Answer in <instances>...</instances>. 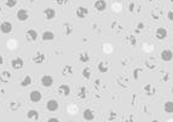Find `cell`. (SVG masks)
Returning a JSON list of instances; mask_svg holds the SVG:
<instances>
[{"label":"cell","instance_id":"1","mask_svg":"<svg viewBox=\"0 0 173 122\" xmlns=\"http://www.w3.org/2000/svg\"><path fill=\"white\" fill-rule=\"evenodd\" d=\"M0 30H1V33H4V34H9V33L12 32V24H11L10 22H7V21L1 22V24H0Z\"/></svg>","mask_w":173,"mask_h":122},{"label":"cell","instance_id":"15","mask_svg":"<svg viewBox=\"0 0 173 122\" xmlns=\"http://www.w3.org/2000/svg\"><path fill=\"white\" fill-rule=\"evenodd\" d=\"M84 119H85L86 121H92V120L95 119V114H93V111L90 110V109H86V110L84 111Z\"/></svg>","mask_w":173,"mask_h":122},{"label":"cell","instance_id":"17","mask_svg":"<svg viewBox=\"0 0 173 122\" xmlns=\"http://www.w3.org/2000/svg\"><path fill=\"white\" fill-rule=\"evenodd\" d=\"M33 61H34V63H36V64H40V63H43L44 61H45V56H44L43 53H40V52H38V53L34 56Z\"/></svg>","mask_w":173,"mask_h":122},{"label":"cell","instance_id":"16","mask_svg":"<svg viewBox=\"0 0 173 122\" xmlns=\"http://www.w3.org/2000/svg\"><path fill=\"white\" fill-rule=\"evenodd\" d=\"M27 117L30 120H39V112L36 110H29L27 112Z\"/></svg>","mask_w":173,"mask_h":122},{"label":"cell","instance_id":"19","mask_svg":"<svg viewBox=\"0 0 173 122\" xmlns=\"http://www.w3.org/2000/svg\"><path fill=\"white\" fill-rule=\"evenodd\" d=\"M30 83H32V78H30L29 75H27V76L21 81V86H22V87H27Z\"/></svg>","mask_w":173,"mask_h":122},{"label":"cell","instance_id":"8","mask_svg":"<svg viewBox=\"0 0 173 122\" xmlns=\"http://www.w3.org/2000/svg\"><path fill=\"white\" fill-rule=\"evenodd\" d=\"M29 17V14L27 10H24V9H21V10H18L17 11V19L18 21H21V22H23V21H27Z\"/></svg>","mask_w":173,"mask_h":122},{"label":"cell","instance_id":"2","mask_svg":"<svg viewBox=\"0 0 173 122\" xmlns=\"http://www.w3.org/2000/svg\"><path fill=\"white\" fill-rule=\"evenodd\" d=\"M23 64H24V62H23V59L19 58V57L14 58V59L11 61V67L14 69H16V70H19V69L23 68Z\"/></svg>","mask_w":173,"mask_h":122},{"label":"cell","instance_id":"7","mask_svg":"<svg viewBox=\"0 0 173 122\" xmlns=\"http://www.w3.org/2000/svg\"><path fill=\"white\" fill-rule=\"evenodd\" d=\"M58 93L64 95V97H68V95H70V87H69L68 85L63 83V85H61V86L58 87Z\"/></svg>","mask_w":173,"mask_h":122},{"label":"cell","instance_id":"21","mask_svg":"<svg viewBox=\"0 0 173 122\" xmlns=\"http://www.w3.org/2000/svg\"><path fill=\"white\" fill-rule=\"evenodd\" d=\"M79 59H80V62H82V63H86V62H88V61H90V56H88L86 52H84V53L80 54Z\"/></svg>","mask_w":173,"mask_h":122},{"label":"cell","instance_id":"30","mask_svg":"<svg viewBox=\"0 0 173 122\" xmlns=\"http://www.w3.org/2000/svg\"><path fill=\"white\" fill-rule=\"evenodd\" d=\"M134 6H136L134 4H131L130 5V11H133V10H134Z\"/></svg>","mask_w":173,"mask_h":122},{"label":"cell","instance_id":"9","mask_svg":"<svg viewBox=\"0 0 173 122\" xmlns=\"http://www.w3.org/2000/svg\"><path fill=\"white\" fill-rule=\"evenodd\" d=\"M38 32L36 30H34V29H29L28 32L26 33V38H27V40H30V41H35L38 39Z\"/></svg>","mask_w":173,"mask_h":122},{"label":"cell","instance_id":"6","mask_svg":"<svg viewBox=\"0 0 173 122\" xmlns=\"http://www.w3.org/2000/svg\"><path fill=\"white\" fill-rule=\"evenodd\" d=\"M58 108H59V105H58V102L56 99H51L46 103V109L49 111H56V110H58Z\"/></svg>","mask_w":173,"mask_h":122},{"label":"cell","instance_id":"5","mask_svg":"<svg viewBox=\"0 0 173 122\" xmlns=\"http://www.w3.org/2000/svg\"><path fill=\"white\" fill-rule=\"evenodd\" d=\"M173 58V52L171 50H163L161 52V59L163 62H171Z\"/></svg>","mask_w":173,"mask_h":122},{"label":"cell","instance_id":"28","mask_svg":"<svg viewBox=\"0 0 173 122\" xmlns=\"http://www.w3.org/2000/svg\"><path fill=\"white\" fill-rule=\"evenodd\" d=\"M64 27L67 28V34L68 33H72V28L69 27V24H64Z\"/></svg>","mask_w":173,"mask_h":122},{"label":"cell","instance_id":"12","mask_svg":"<svg viewBox=\"0 0 173 122\" xmlns=\"http://www.w3.org/2000/svg\"><path fill=\"white\" fill-rule=\"evenodd\" d=\"M95 9L98 11H104L107 9V2L104 0H97L95 2Z\"/></svg>","mask_w":173,"mask_h":122},{"label":"cell","instance_id":"18","mask_svg":"<svg viewBox=\"0 0 173 122\" xmlns=\"http://www.w3.org/2000/svg\"><path fill=\"white\" fill-rule=\"evenodd\" d=\"M163 109L167 114H172L173 112V102H166L165 105H163Z\"/></svg>","mask_w":173,"mask_h":122},{"label":"cell","instance_id":"32","mask_svg":"<svg viewBox=\"0 0 173 122\" xmlns=\"http://www.w3.org/2000/svg\"><path fill=\"white\" fill-rule=\"evenodd\" d=\"M138 28H139V29H143V28H144V24H143V23L141 22V23L138 24Z\"/></svg>","mask_w":173,"mask_h":122},{"label":"cell","instance_id":"36","mask_svg":"<svg viewBox=\"0 0 173 122\" xmlns=\"http://www.w3.org/2000/svg\"><path fill=\"white\" fill-rule=\"evenodd\" d=\"M32 1H33V0H32Z\"/></svg>","mask_w":173,"mask_h":122},{"label":"cell","instance_id":"27","mask_svg":"<svg viewBox=\"0 0 173 122\" xmlns=\"http://www.w3.org/2000/svg\"><path fill=\"white\" fill-rule=\"evenodd\" d=\"M56 2H57V4H59V5H63V4L68 2V0H56Z\"/></svg>","mask_w":173,"mask_h":122},{"label":"cell","instance_id":"25","mask_svg":"<svg viewBox=\"0 0 173 122\" xmlns=\"http://www.w3.org/2000/svg\"><path fill=\"white\" fill-rule=\"evenodd\" d=\"M82 76H84L85 79H90V76H91V70L88 68H85L82 70Z\"/></svg>","mask_w":173,"mask_h":122},{"label":"cell","instance_id":"13","mask_svg":"<svg viewBox=\"0 0 173 122\" xmlns=\"http://www.w3.org/2000/svg\"><path fill=\"white\" fill-rule=\"evenodd\" d=\"M44 15H45V18L46 19H53L55 18V16H56V11L53 10V9H45V11H44Z\"/></svg>","mask_w":173,"mask_h":122},{"label":"cell","instance_id":"20","mask_svg":"<svg viewBox=\"0 0 173 122\" xmlns=\"http://www.w3.org/2000/svg\"><path fill=\"white\" fill-rule=\"evenodd\" d=\"M98 70H99L101 73H103V74H104V73H107V71L109 70V68H108V65H107L105 63L101 62V63L98 64Z\"/></svg>","mask_w":173,"mask_h":122},{"label":"cell","instance_id":"11","mask_svg":"<svg viewBox=\"0 0 173 122\" xmlns=\"http://www.w3.org/2000/svg\"><path fill=\"white\" fill-rule=\"evenodd\" d=\"M155 35H156V38H158L159 40H163V39L167 38V30H166L165 28H158Z\"/></svg>","mask_w":173,"mask_h":122},{"label":"cell","instance_id":"14","mask_svg":"<svg viewBox=\"0 0 173 122\" xmlns=\"http://www.w3.org/2000/svg\"><path fill=\"white\" fill-rule=\"evenodd\" d=\"M41 39H43L44 41H51L55 39V34H53L52 32H50V30H46V32H44L43 33Z\"/></svg>","mask_w":173,"mask_h":122},{"label":"cell","instance_id":"34","mask_svg":"<svg viewBox=\"0 0 173 122\" xmlns=\"http://www.w3.org/2000/svg\"><path fill=\"white\" fill-rule=\"evenodd\" d=\"M172 95H173V88H172Z\"/></svg>","mask_w":173,"mask_h":122},{"label":"cell","instance_id":"35","mask_svg":"<svg viewBox=\"0 0 173 122\" xmlns=\"http://www.w3.org/2000/svg\"><path fill=\"white\" fill-rule=\"evenodd\" d=\"M171 2H173V0H171Z\"/></svg>","mask_w":173,"mask_h":122},{"label":"cell","instance_id":"31","mask_svg":"<svg viewBox=\"0 0 173 122\" xmlns=\"http://www.w3.org/2000/svg\"><path fill=\"white\" fill-rule=\"evenodd\" d=\"M2 63H4V58H2V56H0V67L2 65Z\"/></svg>","mask_w":173,"mask_h":122},{"label":"cell","instance_id":"10","mask_svg":"<svg viewBox=\"0 0 173 122\" xmlns=\"http://www.w3.org/2000/svg\"><path fill=\"white\" fill-rule=\"evenodd\" d=\"M41 93L39 92V91H33V92H30V95H29V98H30V100L33 102V103H38V102H40L41 100Z\"/></svg>","mask_w":173,"mask_h":122},{"label":"cell","instance_id":"29","mask_svg":"<svg viewBox=\"0 0 173 122\" xmlns=\"http://www.w3.org/2000/svg\"><path fill=\"white\" fill-rule=\"evenodd\" d=\"M47 121H49V122H58L59 120H58V119H56V117H51V119H49Z\"/></svg>","mask_w":173,"mask_h":122},{"label":"cell","instance_id":"33","mask_svg":"<svg viewBox=\"0 0 173 122\" xmlns=\"http://www.w3.org/2000/svg\"><path fill=\"white\" fill-rule=\"evenodd\" d=\"M0 11H1V6H0Z\"/></svg>","mask_w":173,"mask_h":122},{"label":"cell","instance_id":"26","mask_svg":"<svg viewBox=\"0 0 173 122\" xmlns=\"http://www.w3.org/2000/svg\"><path fill=\"white\" fill-rule=\"evenodd\" d=\"M167 17H168V19H170V21H173V11H168Z\"/></svg>","mask_w":173,"mask_h":122},{"label":"cell","instance_id":"4","mask_svg":"<svg viewBox=\"0 0 173 122\" xmlns=\"http://www.w3.org/2000/svg\"><path fill=\"white\" fill-rule=\"evenodd\" d=\"M41 85L44 87H51L53 85V78L51 75H44L41 78Z\"/></svg>","mask_w":173,"mask_h":122},{"label":"cell","instance_id":"24","mask_svg":"<svg viewBox=\"0 0 173 122\" xmlns=\"http://www.w3.org/2000/svg\"><path fill=\"white\" fill-rule=\"evenodd\" d=\"M78 95L80 97V98H86V88L85 87H81L79 91H78Z\"/></svg>","mask_w":173,"mask_h":122},{"label":"cell","instance_id":"23","mask_svg":"<svg viewBox=\"0 0 173 122\" xmlns=\"http://www.w3.org/2000/svg\"><path fill=\"white\" fill-rule=\"evenodd\" d=\"M16 4H17V0H6V1H5V5H6L7 7H10V9L15 7Z\"/></svg>","mask_w":173,"mask_h":122},{"label":"cell","instance_id":"22","mask_svg":"<svg viewBox=\"0 0 173 122\" xmlns=\"http://www.w3.org/2000/svg\"><path fill=\"white\" fill-rule=\"evenodd\" d=\"M73 73V68L72 67H69V65H65L64 68H63V75L64 76H67V75H70Z\"/></svg>","mask_w":173,"mask_h":122},{"label":"cell","instance_id":"3","mask_svg":"<svg viewBox=\"0 0 173 122\" xmlns=\"http://www.w3.org/2000/svg\"><path fill=\"white\" fill-rule=\"evenodd\" d=\"M87 14H88V9L85 7V6H79L76 9V11H75V15H76L78 18H85Z\"/></svg>","mask_w":173,"mask_h":122}]
</instances>
